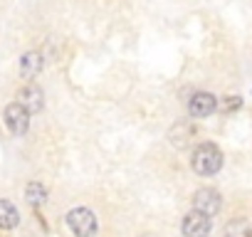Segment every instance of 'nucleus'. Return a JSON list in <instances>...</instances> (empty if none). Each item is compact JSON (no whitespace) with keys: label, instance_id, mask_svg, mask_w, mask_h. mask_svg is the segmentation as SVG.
I'll return each instance as SVG.
<instances>
[{"label":"nucleus","instance_id":"7","mask_svg":"<svg viewBox=\"0 0 252 237\" xmlns=\"http://www.w3.org/2000/svg\"><path fill=\"white\" fill-rule=\"evenodd\" d=\"M215 109H218V99H215L210 91H195V94L188 99V114H190L193 118H205V116H210Z\"/></svg>","mask_w":252,"mask_h":237},{"label":"nucleus","instance_id":"13","mask_svg":"<svg viewBox=\"0 0 252 237\" xmlns=\"http://www.w3.org/2000/svg\"><path fill=\"white\" fill-rule=\"evenodd\" d=\"M218 106H220L222 111H235V109L242 106V99H240V96H227V99H225L222 104H218Z\"/></svg>","mask_w":252,"mask_h":237},{"label":"nucleus","instance_id":"6","mask_svg":"<svg viewBox=\"0 0 252 237\" xmlns=\"http://www.w3.org/2000/svg\"><path fill=\"white\" fill-rule=\"evenodd\" d=\"M193 207L205 212L208 217L218 215L220 207H222V195L215 190V188H200L195 195H193Z\"/></svg>","mask_w":252,"mask_h":237},{"label":"nucleus","instance_id":"1","mask_svg":"<svg viewBox=\"0 0 252 237\" xmlns=\"http://www.w3.org/2000/svg\"><path fill=\"white\" fill-rule=\"evenodd\" d=\"M190 168L198 176H215L222 168V151L210 141L198 144L193 148V156H190Z\"/></svg>","mask_w":252,"mask_h":237},{"label":"nucleus","instance_id":"5","mask_svg":"<svg viewBox=\"0 0 252 237\" xmlns=\"http://www.w3.org/2000/svg\"><path fill=\"white\" fill-rule=\"evenodd\" d=\"M181 230H183V237H208L210 230H213V225H210V217H208L205 212H200V210L193 207V210L183 217Z\"/></svg>","mask_w":252,"mask_h":237},{"label":"nucleus","instance_id":"8","mask_svg":"<svg viewBox=\"0 0 252 237\" xmlns=\"http://www.w3.org/2000/svg\"><path fill=\"white\" fill-rule=\"evenodd\" d=\"M18 101L32 114V111H40L45 106V94L37 84H25L18 89Z\"/></svg>","mask_w":252,"mask_h":237},{"label":"nucleus","instance_id":"12","mask_svg":"<svg viewBox=\"0 0 252 237\" xmlns=\"http://www.w3.org/2000/svg\"><path fill=\"white\" fill-rule=\"evenodd\" d=\"M25 198H28L30 205L40 207V205H45V200H47V188H45L42 183H37V180H30L28 188H25Z\"/></svg>","mask_w":252,"mask_h":237},{"label":"nucleus","instance_id":"9","mask_svg":"<svg viewBox=\"0 0 252 237\" xmlns=\"http://www.w3.org/2000/svg\"><path fill=\"white\" fill-rule=\"evenodd\" d=\"M45 69V57L40 52H25L20 57V74L25 79H35L40 77V72Z\"/></svg>","mask_w":252,"mask_h":237},{"label":"nucleus","instance_id":"3","mask_svg":"<svg viewBox=\"0 0 252 237\" xmlns=\"http://www.w3.org/2000/svg\"><path fill=\"white\" fill-rule=\"evenodd\" d=\"M3 121H5V126H8V131L13 136H23L30 129V111L20 101H13L3 111Z\"/></svg>","mask_w":252,"mask_h":237},{"label":"nucleus","instance_id":"2","mask_svg":"<svg viewBox=\"0 0 252 237\" xmlns=\"http://www.w3.org/2000/svg\"><path fill=\"white\" fill-rule=\"evenodd\" d=\"M67 227L74 237H94L96 235V217L89 207H74L67 212Z\"/></svg>","mask_w":252,"mask_h":237},{"label":"nucleus","instance_id":"10","mask_svg":"<svg viewBox=\"0 0 252 237\" xmlns=\"http://www.w3.org/2000/svg\"><path fill=\"white\" fill-rule=\"evenodd\" d=\"M20 225V212L10 200H0V230H15Z\"/></svg>","mask_w":252,"mask_h":237},{"label":"nucleus","instance_id":"4","mask_svg":"<svg viewBox=\"0 0 252 237\" xmlns=\"http://www.w3.org/2000/svg\"><path fill=\"white\" fill-rule=\"evenodd\" d=\"M166 139H168V144H171L173 148L183 151V148L193 146V141L198 139V126H195L193 121H178V124H173V126L168 129Z\"/></svg>","mask_w":252,"mask_h":237},{"label":"nucleus","instance_id":"11","mask_svg":"<svg viewBox=\"0 0 252 237\" xmlns=\"http://www.w3.org/2000/svg\"><path fill=\"white\" fill-rule=\"evenodd\" d=\"M222 237H252V225H250V220H245V217L230 220V222L225 225V230H222Z\"/></svg>","mask_w":252,"mask_h":237}]
</instances>
